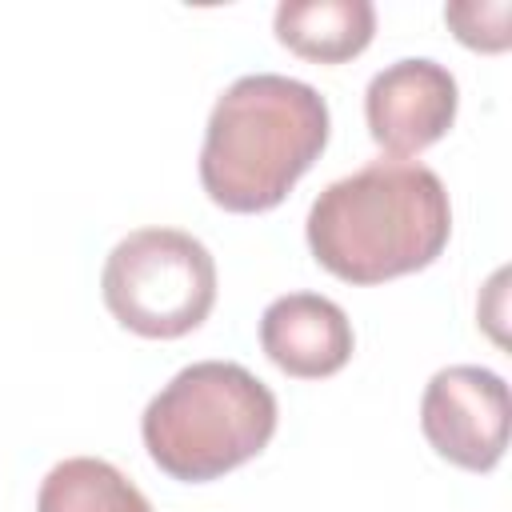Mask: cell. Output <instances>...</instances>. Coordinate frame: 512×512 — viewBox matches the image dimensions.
<instances>
[{"label": "cell", "instance_id": "cell-3", "mask_svg": "<svg viewBox=\"0 0 512 512\" xmlns=\"http://www.w3.org/2000/svg\"><path fill=\"white\" fill-rule=\"evenodd\" d=\"M276 396L232 360L180 368L144 408L140 436L160 472L184 484L216 480L268 448Z\"/></svg>", "mask_w": 512, "mask_h": 512}, {"label": "cell", "instance_id": "cell-9", "mask_svg": "<svg viewBox=\"0 0 512 512\" xmlns=\"http://www.w3.org/2000/svg\"><path fill=\"white\" fill-rule=\"evenodd\" d=\"M36 512H152V504L116 464L72 456L44 476Z\"/></svg>", "mask_w": 512, "mask_h": 512}, {"label": "cell", "instance_id": "cell-8", "mask_svg": "<svg viewBox=\"0 0 512 512\" xmlns=\"http://www.w3.org/2000/svg\"><path fill=\"white\" fill-rule=\"evenodd\" d=\"M272 24L288 52L316 64H344L372 44L376 8L368 0H284Z\"/></svg>", "mask_w": 512, "mask_h": 512}, {"label": "cell", "instance_id": "cell-1", "mask_svg": "<svg viewBox=\"0 0 512 512\" xmlns=\"http://www.w3.org/2000/svg\"><path fill=\"white\" fill-rule=\"evenodd\" d=\"M452 232L440 176L412 160H372L332 180L308 208V248L348 284H384L428 268Z\"/></svg>", "mask_w": 512, "mask_h": 512}, {"label": "cell", "instance_id": "cell-2", "mask_svg": "<svg viewBox=\"0 0 512 512\" xmlns=\"http://www.w3.org/2000/svg\"><path fill=\"white\" fill-rule=\"evenodd\" d=\"M328 144L324 96L292 76H240L216 100L204 148L200 184L224 212H268L320 160Z\"/></svg>", "mask_w": 512, "mask_h": 512}, {"label": "cell", "instance_id": "cell-7", "mask_svg": "<svg viewBox=\"0 0 512 512\" xmlns=\"http://www.w3.org/2000/svg\"><path fill=\"white\" fill-rule=\"evenodd\" d=\"M352 344L356 340L344 308L316 292H288L272 300L260 316L264 356L296 380H320L340 372L352 360Z\"/></svg>", "mask_w": 512, "mask_h": 512}, {"label": "cell", "instance_id": "cell-10", "mask_svg": "<svg viewBox=\"0 0 512 512\" xmlns=\"http://www.w3.org/2000/svg\"><path fill=\"white\" fill-rule=\"evenodd\" d=\"M508 0H456L444 8L448 28L456 32L460 44L476 52H504L512 32H508Z\"/></svg>", "mask_w": 512, "mask_h": 512}, {"label": "cell", "instance_id": "cell-6", "mask_svg": "<svg viewBox=\"0 0 512 512\" xmlns=\"http://www.w3.org/2000/svg\"><path fill=\"white\" fill-rule=\"evenodd\" d=\"M456 104H460L456 76L424 56L388 64L384 72L372 76L364 92L368 132L396 160L432 148L452 128Z\"/></svg>", "mask_w": 512, "mask_h": 512}, {"label": "cell", "instance_id": "cell-4", "mask_svg": "<svg viewBox=\"0 0 512 512\" xmlns=\"http://www.w3.org/2000/svg\"><path fill=\"white\" fill-rule=\"evenodd\" d=\"M100 292L128 332L176 340L208 320L216 304V264L212 252L180 228H140L108 252Z\"/></svg>", "mask_w": 512, "mask_h": 512}, {"label": "cell", "instance_id": "cell-5", "mask_svg": "<svg viewBox=\"0 0 512 512\" xmlns=\"http://www.w3.org/2000/svg\"><path fill=\"white\" fill-rule=\"evenodd\" d=\"M428 444L464 472H492L508 448V384L492 368H440L420 400Z\"/></svg>", "mask_w": 512, "mask_h": 512}]
</instances>
